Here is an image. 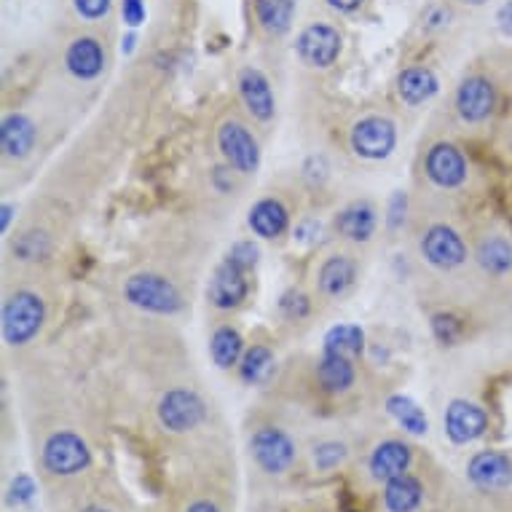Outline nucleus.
Listing matches in <instances>:
<instances>
[{
	"label": "nucleus",
	"instance_id": "obj_1",
	"mask_svg": "<svg viewBox=\"0 0 512 512\" xmlns=\"http://www.w3.org/2000/svg\"><path fill=\"white\" fill-rule=\"evenodd\" d=\"M46 309H43L41 295L22 290L14 293L3 306V338L9 346H25L33 341L41 330Z\"/></svg>",
	"mask_w": 512,
	"mask_h": 512
},
{
	"label": "nucleus",
	"instance_id": "obj_2",
	"mask_svg": "<svg viewBox=\"0 0 512 512\" xmlns=\"http://www.w3.org/2000/svg\"><path fill=\"white\" fill-rule=\"evenodd\" d=\"M126 301L153 314H175L183 306L180 290L159 274H135L124 285Z\"/></svg>",
	"mask_w": 512,
	"mask_h": 512
},
{
	"label": "nucleus",
	"instance_id": "obj_3",
	"mask_svg": "<svg viewBox=\"0 0 512 512\" xmlns=\"http://www.w3.org/2000/svg\"><path fill=\"white\" fill-rule=\"evenodd\" d=\"M89 464H92V451L76 432H57L43 445V467L51 475H78Z\"/></svg>",
	"mask_w": 512,
	"mask_h": 512
},
{
	"label": "nucleus",
	"instance_id": "obj_4",
	"mask_svg": "<svg viewBox=\"0 0 512 512\" xmlns=\"http://www.w3.org/2000/svg\"><path fill=\"white\" fill-rule=\"evenodd\" d=\"M250 451L258 467L269 475H282L295 462V443L277 427L258 429L250 440Z\"/></svg>",
	"mask_w": 512,
	"mask_h": 512
},
{
	"label": "nucleus",
	"instance_id": "obj_5",
	"mask_svg": "<svg viewBox=\"0 0 512 512\" xmlns=\"http://www.w3.org/2000/svg\"><path fill=\"white\" fill-rule=\"evenodd\" d=\"M202 397L191 389H172L161 397L159 421L169 432H191L204 421Z\"/></svg>",
	"mask_w": 512,
	"mask_h": 512
},
{
	"label": "nucleus",
	"instance_id": "obj_6",
	"mask_svg": "<svg viewBox=\"0 0 512 512\" xmlns=\"http://www.w3.org/2000/svg\"><path fill=\"white\" fill-rule=\"evenodd\" d=\"M397 129L389 118L370 116L357 121L352 129V148L362 159H387L395 151Z\"/></svg>",
	"mask_w": 512,
	"mask_h": 512
},
{
	"label": "nucleus",
	"instance_id": "obj_7",
	"mask_svg": "<svg viewBox=\"0 0 512 512\" xmlns=\"http://www.w3.org/2000/svg\"><path fill=\"white\" fill-rule=\"evenodd\" d=\"M218 145L226 161L236 172H244L250 175L261 164V148H258V140L250 135V129L242 126L239 121H226L220 126L218 132Z\"/></svg>",
	"mask_w": 512,
	"mask_h": 512
},
{
	"label": "nucleus",
	"instance_id": "obj_8",
	"mask_svg": "<svg viewBox=\"0 0 512 512\" xmlns=\"http://www.w3.org/2000/svg\"><path fill=\"white\" fill-rule=\"evenodd\" d=\"M421 252L437 269H456L467 261V244L454 228L432 226L421 239Z\"/></svg>",
	"mask_w": 512,
	"mask_h": 512
},
{
	"label": "nucleus",
	"instance_id": "obj_9",
	"mask_svg": "<svg viewBox=\"0 0 512 512\" xmlns=\"http://www.w3.org/2000/svg\"><path fill=\"white\" fill-rule=\"evenodd\" d=\"M298 57L311 68H330L341 54V35L330 25H309L298 35Z\"/></svg>",
	"mask_w": 512,
	"mask_h": 512
},
{
	"label": "nucleus",
	"instance_id": "obj_10",
	"mask_svg": "<svg viewBox=\"0 0 512 512\" xmlns=\"http://www.w3.org/2000/svg\"><path fill=\"white\" fill-rule=\"evenodd\" d=\"M488 416L486 411L467 400H454L445 411V432L456 445L475 443L478 437L486 435Z\"/></svg>",
	"mask_w": 512,
	"mask_h": 512
},
{
	"label": "nucleus",
	"instance_id": "obj_11",
	"mask_svg": "<svg viewBox=\"0 0 512 512\" xmlns=\"http://www.w3.org/2000/svg\"><path fill=\"white\" fill-rule=\"evenodd\" d=\"M247 271L239 269L236 263L226 261L220 263L215 274L210 279V287H207V298L215 309H236L239 303L247 298L250 293V285H247Z\"/></svg>",
	"mask_w": 512,
	"mask_h": 512
},
{
	"label": "nucleus",
	"instance_id": "obj_12",
	"mask_svg": "<svg viewBox=\"0 0 512 512\" xmlns=\"http://www.w3.org/2000/svg\"><path fill=\"white\" fill-rule=\"evenodd\" d=\"M467 475L480 491H504L512 486V459L502 451H480L470 459Z\"/></svg>",
	"mask_w": 512,
	"mask_h": 512
},
{
	"label": "nucleus",
	"instance_id": "obj_13",
	"mask_svg": "<svg viewBox=\"0 0 512 512\" xmlns=\"http://www.w3.org/2000/svg\"><path fill=\"white\" fill-rule=\"evenodd\" d=\"M427 177L440 188H459L467 180V161L451 143H437L427 153Z\"/></svg>",
	"mask_w": 512,
	"mask_h": 512
},
{
	"label": "nucleus",
	"instance_id": "obj_14",
	"mask_svg": "<svg viewBox=\"0 0 512 512\" xmlns=\"http://www.w3.org/2000/svg\"><path fill=\"white\" fill-rule=\"evenodd\" d=\"M496 105V92L491 81L486 78H467L459 92H456V108H459V116L470 124H478V121H486L491 113H494Z\"/></svg>",
	"mask_w": 512,
	"mask_h": 512
},
{
	"label": "nucleus",
	"instance_id": "obj_15",
	"mask_svg": "<svg viewBox=\"0 0 512 512\" xmlns=\"http://www.w3.org/2000/svg\"><path fill=\"white\" fill-rule=\"evenodd\" d=\"M239 92H242L244 105H247L252 116L261 118V121H269L274 116V94H271L269 78L263 76L261 70H242V76H239Z\"/></svg>",
	"mask_w": 512,
	"mask_h": 512
},
{
	"label": "nucleus",
	"instance_id": "obj_16",
	"mask_svg": "<svg viewBox=\"0 0 512 512\" xmlns=\"http://www.w3.org/2000/svg\"><path fill=\"white\" fill-rule=\"evenodd\" d=\"M411 448L400 440H384V443L378 445L373 456H370V475L376 480H392L397 475H403L411 467Z\"/></svg>",
	"mask_w": 512,
	"mask_h": 512
},
{
	"label": "nucleus",
	"instance_id": "obj_17",
	"mask_svg": "<svg viewBox=\"0 0 512 512\" xmlns=\"http://www.w3.org/2000/svg\"><path fill=\"white\" fill-rule=\"evenodd\" d=\"M68 70L81 81H92L105 68V51H102L97 38H76L70 43L68 54H65Z\"/></svg>",
	"mask_w": 512,
	"mask_h": 512
},
{
	"label": "nucleus",
	"instance_id": "obj_18",
	"mask_svg": "<svg viewBox=\"0 0 512 512\" xmlns=\"http://www.w3.org/2000/svg\"><path fill=\"white\" fill-rule=\"evenodd\" d=\"M0 145L9 159H25L35 145V124L22 113H11L0 124Z\"/></svg>",
	"mask_w": 512,
	"mask_h": 512
},
{
	"label": "nucleus",
	"instance_id": "obj_19",
	"mask_svg": "<svg viewBox=\"0 0 512 512\" xmlns=\"http://www.w3.org/2000/svg\"><path fill=\"white\" fill-rule=\"evenodd\" d=\"M290 215H287L285 204L277 199H263L250 210V228L263 239H277L287 231Z\"/></svg>",
	"mask_w": 512,
	"mask_h": 512
},
{
	"label": "nucleus",
	"instance_id": "obj_20",
	"mask_svg": "<svg viewBox=\"0 0 512 512\" xmlns=\"http://www.w3.org/2000/svg\"><path fill=\"white\" fill-rule=\"evenodd\" d=\"M421 499H424V488L413 475L403 472L397 478L387 480L384 488V507L389 512H413L419 510Z\"/></svg>",
	"mask_w": 512,
	"mask_h": 512
},
{
	"label": "nucleus",
	"instance_id": "obj_21",
	"mask_svg": "<svg viewBox=\"0 0 512 512\" xmlns=\"http://www.w3.org/2000/svg\"><path fill=\"white\" fill-rule=\"evenodd\" d=\"M336 231L352 242H368L376 231V212L370 204H352L336 215Z\"/></svg>",
	"mask_w": 512,
	"mask_h": 512
},
{
	"label": "nucleus",
	"instance_id": "obj_22",
	"mask_svg": "<svg viewBox=\"0 0 512 512\" xmlns=\"http://www.w3.org/2000/svg\"><path fill=\"white\" fill-rule=\"evenodd\" d=\"M354 277H357V263L346 255H333L319 269V287L325 295L336 298L354 285Z\"/></svg>",
	"mask_w": 512,
	"mask_h": 512
},
{
	"label": "nucleus",
	"instance_id": "obj_23",
	"mask_svg": "<svg viewBox=\"0 0 512 512\" xmlns=\"http://www.w3.org/2000/svg\"><path fill=\"white\" fill-rule=\"evenodd\" d=\"M437 76L429 68H408L397 81V92L408 105H421L437 94Z\"/></svg>",
	"mask_w": 512,
	"mask_h": 512
},
{
	"label": "nucleus",
	"instance_id": "obj_24",
	"mask_svg": "<svg viewBox=\"0 0 512 512\" xmlns=\"http://www.w3.org/2000/svg\"><path fill=\"white\" fill-rule=\"evenodd\" d=\"M317 378L325 392H333V395L346 392V389L354 384L352 360H349V357H341V354H325L322 362H319Z\"/></svg>",
	"mask_w": 512,
	"mask_h": 512
},
{
	"label": "nucleus",
	"instance_id": "obj_25",
	"mask_svg": "<svg viewBox=\"0 0 512 512\" xmlns=\"http://www.w3.org/2000/svg\"><path fill=\"white\" fill-rule=\"evenodd\" d=\"M255 17L271 35H285L293 25L295 0H255Z\"/></svg>",
	"mask_w": 512,
	"mask_h": 512
},
{
	"label": "nucleus",
	"instance_id": "obj_26",
	"mask_svg": "<svg viewBox=\"0 0 512 512\" xmlns=\"http://www.w3.org/2000/svg\"><path fill=\"white\" fill-rule=\"evenodd\" d=\"M478 263L488 274L502 277V274L512 271V244L502 236H488L478 247Z\"/></svg>",
	"mask_w": 512,
	"mask_h": 512
},
{
	"label": "nucleus",
	"instance_id": "obj_27",
	"mask_svg": "<svg viewBox=\"0 0 512 512\" xmlns=\"http://www.w3.org/2000/svg\"><path fill=\"white\" fill-rule=\"evenodd\" d=\"M387 411L392 413V419L405 429V432H411V435H427L429 421L424 416L419 405L413 403L411 397L405 395H395L387 400Z\"/></svg>",
	"mask_w": 512,
	"mask_h": 512
},
{
	"label": "nucleus",
	"instance_id": "obj_28",
	"mask_svg": "<svg viewBox=\"0 0 512 512\" xmlns=\"http://www.w3.org/2000/svg\"><path fill=\"white\" fill-rule=\"evenodd\" d=\"M365 346V333L357 325H336L325 336V354H341V357H357Z\"/></svg>",
	"mask_w": 512,
	"mask_h": 512
},
{
	"label": "nucleus",
	"instance_id": "obj_29",
	"mask_svg": "<svg viewBox=\"0 0 512 512\" xmlns=\"http://www.w3.org/2000/svg\"><path fill=\"white\" fill-rule=\"evenodd\" d=\"M210 349H212V360H215V365H218V368H234L236 362L244 357L242 354L244 341L234 328L215 330Z\"/></svg>",
	"mask_w": 512,
	"mask_h": 512
},
{
	"label": "nucleus",
	"instance_id": "obj_30",
	"mask_svg": "<svg viewBox=\"0 0 512 512\" xmlns=\"http://www.w3.org/2000/svg\"><path fill=\"white\" fill-rule=\"evenodd\" d=\"M274 365V354L266 346H252L242 357V378L247 384H261Z\"/></svg>",
	"mask_w": 512,
	"mask_h": 512
},
{
	"label": "nucleus",
	"instance_id": "obj_31",
	"mask_svg": "<svg viewBox=\"0 0 512 512\" xmlns=\"http://www.w3.org/2000/svg\"><path fill=\"white\" fill-rule=\"evenodd\" d=\"M346 459V445L344 443H322L314 448V467L322 472L333 470Z\"/></svg>",
	"mask_w": 512,
	"mask_h": 512
},
{
	"label": "nucleus",
	"instance_id": "obj_32",
	"mask_svg": "<svg viewBox=\"0 0 512 512\" xmlns=\"http://www.w3.org/2000/svg\"><path fill=\"white\" fill-rule=\"evenodd\" d=\"M432 330H435L440 344H456L462 336V322L451 314H437V317H432Z\"/></svg>",
	"mask_w": 512,
	"mask_h": 512
},
{
	"label": "nucleus",
	"instance_id": "obj_33",
	"mask_svg": "<svg viewBox=\"0 0 512 512\" xmlns=\"http://www.w3.org/2000/svg\"><path fill=\"white\" fill-rule=\"evenodd\" d=\"M258 255H261V252H258V247L252 242H236L234 247H231V252H228V261L236 263L239 269L250 271L252 266L258 263Z\"/></svg>",
	"mask_w": 512,
	"mask_h": 512
},
{
	"label": "nucleus",
	"instance_id": "obj_34",
	"mask_svg": "<svg viewBox=\"0 0 512 512\" xmlns=\"http://www.w3.org/2000/svg\"><path fill=\"white\" fill-rule=\"evenodd\" d=\"M279 309H282V314H285V317L303 319L306 314H309L311 303H309V298H306V295L295 293V290H293V293L282 295V301H279Z\"/></svg>",
	"mask_w": 512,
	"mask_h": 512
},
{
	"label": "nucleus",
	"instance_id": "obj_35",
	"mask_svg": "<svg viewBox=\"0 0 512 512\" xmlns=\"http://www.w3.org/2000/svg\"><path fill=\"white\" fill-rule=\"evenodd\" d=\"M35 496V480L30 475H17L11 480L9 502L11 504H27Z\"/></svg>",
	"mask_w": 512,
	"mask_h": 512
},
{
	"label": "nucleus",
	"instance_id": "obj_36",
	"mask_svg": "<svg viewBox=\"0 0 512 512\" xmlns=\"http://www.w3.org/2000/svg\"><path fill=\"white\" fill-rule=\"evenodd\" d=\"M84 19H102L110 11V0H73Z\"/></svg>",
	"mask_w": 512,
	"mask_h": 512
},
{
	"label": "nucleus",
	"instance_id": "obj_37",
	"mask_svg": "<svg viewBox=\"0 0 512 512\" xmlns=\"http://www.w3.org/2000/svg\"><path fill=\"white\" fill-rule=\"evenodd\" d=\"M121 14L129 27H137L145 22V3L143 0H124L121 3Z\"/></svg>",
	"mask_w": 512,
	"mask_h": 512
},
{
	"label": "nucleus",
	"instance_id": "obj_38",
	"mask_svg": "<svg viewBox=\"0 0 512 512\" xmlns=\"http://www.w3.org/2000/svg\"><path fill=\"white\" fill-rule=\"evenodd\" d=\"M496 25L502 30L504 35H512V0L510 3H504L502 9L496 11Z\"/></svg>",
	"mask_w": 512,
	"mask_h": 512
},
{
	"label": "nucleus",
	"instance_id": "obj_39",
	"mask_svg": "<svg viewBox=\"0 0 512 512\" xmlns=\"http://www.w3.org/2000/svg\"><path fill=\"white\" fill-rule=\"evenodd\" d=\"M362 3H365V0H328L330 9L344 11V14H349V11H357Z\"/></svg>",
	"mask_w": 512,
	"mask_h": 512
},
{
	"label": "nucleus",
	"instance_id": "obj_40",
	"mask_svg": "<svg viewBox=\"0 0 512 512\" xmlns=\"http://www.w3.org/2000/svg\"><path fill=\"white\" fill-rule=\"evenodd\" d=\"M185 512H220V510L212 502H207V499H199V502L191 504Z\"/></svg>",
	"mask_w": 512,
	"mask_h": 512
},
{
	"label": "nucleus",
	"instance_id": "obj_41",
	"mask_svg": "<svg viewBox=\"0 0 512 512\" xmlns=\"http://www.w3.org/2000/svg\"><path fill=\"white\" fill-rule=\"evenodd\" d=\"M11 215H14V204H3V218H0V226H3V231L9 228Z\"/></svg>",
	"mask_w": 512,
	"mask_h": 512
},
{
	"label": "nucleus",
	"instance_id": "obj_42",
	"mask_svg": "<svg viewBox=\"0 0 512 512\" xmlns=\"http://www.w3.org/2000/svg\"><path fill=\"white\" fill-rule=\"evenodd\" d=\"M132 49H135V35H126L124 41H121V51H126V54H129Z\"/></svg>",
	"mask_w": 512,
	"mask_h": 512
},
{
	"label": "nucleus",
	"instance_id": "obj_43",
	"mask_svg": "<svg viewBox=\"0 0 512 512\" xmlns=\"http://www.w3.org/2000/svg\"><path fill=\"white\" fill-rule=\"evenodd\" d=\"M464 3H470V6H483L486 0H464Z\"/></svg>",
	"mask_w": 512,
	"mask_h": 512
},
{
	"label": "nucleus",
	"instance_id": "obj_44",
	"mask_svg": "<svg viewBox=\"0 0 512 512\" xmlns=\"http://www.w3.org/2000/svg\"><path fill=\"white\" fill-rule=\"evenodd\" d=\"M81 512H108V510H102V507H86V510Z\"/></svg>",
	"mask_w": 512,
	"mask_h": 512
}]
</instances>
